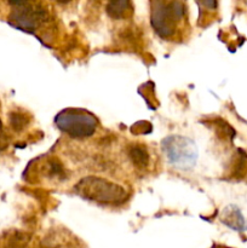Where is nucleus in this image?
<instances>
[{
  "label": "nucleus",
  "mask_w": 247,
  "mask_h": 248,
  "mask_svg": "<svg viewBox=\"0 0 247 248\" xmlns=\"http://www.w3.org/2000/svg\"><path fill=\"white\" fill-rule=\"evenodd\" d=\"M183 15L181 2L174 1L165 5H156L152 12V24L161 36L171 35L176 22Z\"/></svg>",
  "instance_id": "nucleus-5"
},
{
  "label": "nucleus",
  "mask_w": 247,
  "mask_h": 248,
  "mask_svg": "<svg viewBox=\"0 0 247 248\" xmlns=\"http://www.w3.org/2000/svg\"><path fill=\"white\" fill-rule=\"evenodd\" d=\"M162 147L170 162L178 169H189L195 162L198 150L194 142L188 138L179 136L169 137L164 140Z\"/></svg>",
  "instance_id": "nucleus-4"
},
{
  "label": "nucleus",
  "mask_w": 247,
  "mask_h": 248,
  "mask_svg": "<svg viewBox=\"0 0 247 248\" xmlns=\"http://www.w3.org/2000/svg\"><path fill=\"white\" fill-rule=\"evenodd\" d=\"M75 190L86 200L106 205H120L126 200L125 189L98 177H86L79 182Z\"/></svg>",
  "instance_id": "nucleus-1"
},
{
  "label": "nucleus",
  "mask_w": 247,
  "mask_h": 248,
  "mask_svg": "<svg viewBox=\"0 0 247 248\" xmlns=\"http://www.w3.org/2000/svg\"><path fill=\"white\" fill-rule=\"evenodd\" d=\"M57 2H60V4H67V2H69L70 0H56Z\"/></svg>",
  "instance_id": "nucleus-12"
},
{
  "label": "nucleus",
  "mask_w": 247,
  "mask_h": 248,
  "mask_svg": "<svg viewBox=\"0 0 247 248\" xmlns=\"http://www.w3.org/2000/svg\"><path fill=\"white\" fill-rule=\"evenodd\" d=\"M27 124H28V119L24 114H12L11 115V125L15 130H22L26 127Z\"/></svg>",
  "instance_id": "nucleus-10"
},
{
  "label": "nucleus",
  "mask_w": 247,
  "mask_h": 248,
  "mask_svg": "<svg viewBox=\"0 0 247 248\" xmlns=\"http://www.w3.org/2000/svg\"><path fill=\"white\" fill-rule=\"evenodd\" d=\"M131 0H107L106 11L113 18H125L131 14Z\"/></svg>",
  "instance_id": "nucleus-6"
},
{
  "label": "nucleus",
  "mask_w": 247,
  "mask_h": 248,
  "mask_svg": "<svg viewBox=\"0 0 247 248\" xmlns=\"http://www.w3.org/2000/svg\"><path fill=\"white\" fill-rule=\"evenodd\" d=\"M128 156L137 169H145L149 164V154L144 145L132 144L128 148Z\"/></svg>",
  "instance_id": "nucleus-7"
},
{
  "label": "nucleus",
  "mask_w": 247,
  "mask_h": 248,
  "mask_svg": "<svg viewBox=\"0 0 247 248\" xmlns=\"http://www.w3.org/2000/svg\"><path fill=\"white\" fill-rule=\"evenodd\" d=\"M212 124L215 125V130L218 133V136H222V137L228 138V140H232L235 136L234 130L223 120H215L212 121Z\"/></svg>",
  "instance_id": "nucleus-8"
},
{
  "label": "nucleus",
  "mask_w": 247,
  "mask_h": 248,
  "mask_svg": "<svg viewBox=\"0 0 247 248\" xmlns=\"http://www.w3.org/2000/svg\"><path fill=\"white\" fill-rule=\"evenodd\" d=\"M56 124L63 132L75 138L90 137L96 131L97 121L91 114L80 110H64L58 114Z\"/></svg>",
  "instance_id": "nucleus-3"
},
{
  "label": "nucleus",
  "mask_w": 247,
  "mask_h": 248,
  "mask_svg": "<svg viewBox=\"0 0 247 248\" xmlns=\"http://www.w3.org/2000/svg\"><path fill=\"white\" fill-rule=\"evenodd\" d=\"M246 164H247L246 153L242 152V150H237L236 164L234 165V174H235V176H237V177L244 176L245 172H246Z\"/></svg>",
  "instance_id": "nucleus-9"
},
{
  "label": "nucleus",
  "mask_w": 247,
  "mask_h": 248,
  "mask_svg": "<svg viewBox=\"0 0 247 248\" xmlns=\"http://www.w3.org/2000/svg\"><path fill=\"white\" fill-rule=\"evenodd\" d=\"M199 2H200L202 6H205L206 9L210 10L216 9V6H217V0H199Z\"/></svg>",
  "instance_id": "nucleus-11"
},
{
  "label": "nucleus",
  "mask_w": 247,
  "mask_h": 248,
  "mask_svg": "<svg viewBox=\"0 0 247 248\" xmlns=\"http://www.w3.org/2000/svg\"><path fill=\"white\" fill-rule=\"evenodd\" d=\"M10 22L18 29L31 33L47 19V11L39 0H9Z\"/></svg>",
  "instance_id": "nucleus-2"
}]
</instances>
